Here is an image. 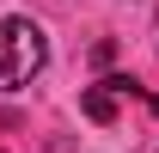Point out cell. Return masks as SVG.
I'll use <instances>...</instances> for the list:
<instances>
[{"instance_id": "obj_1", "label": "cell", "mask_w": 159, "mask_h": 153, "mask_svg": "<svg viewBox=\"0 0 159 153\" xmlns=\"http://www.w3.org/2000/svg\"><path fill=\"white\" fill-rule=\"evenodd\" d=\"M43 67H49V37H43V25L6 12V19H0V92L31 86Z\"/></svg>"}, {"instance_id": "obj_2", "label": "cell", "mask_w": 159, "mask_h": 153, "mask_svg": "<svg viewBox=\"0 0 159 153\" xmlns=\"http://www.w3.org/2000/svg\"><path fill=\"white\" fill-rule=\"evenodd\" d=\"M80 110L92 116V123H116V92H110V80H98V86H86V98H80Z\"/></svg>"}]
</instances>
